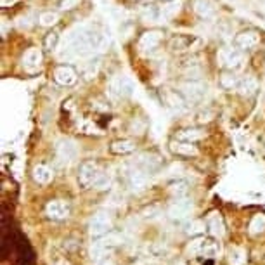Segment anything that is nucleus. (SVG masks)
Here are the masks:
<instances>
[{"label": "nucleus", "mask_w": 265, "mask_h": 265, "mask_svg": "<svg viewBox=\"0 0 265 265\" xmlns=\"http://www.w3.org/2000/svg\"><path fill=\"white\" fill-rule=\"evenodd\" d=\"M97 71H99V59H91L89 63L83 64V69H81V75H83L85 80H92L94 76L97 75Z\"/></svg>", "instance_id": "25"}, {"label": "nucleus", "mask_w": 265, "mask_h": 265, "mask_svg": "<svg viewBox=\"0 0 265 265\" xmlns=\"http://www.w3.org/2000/svg\"><path fill=\"white\" fill-rule=\"evenodd\" d=\"M203 229H205V226H203V222H199V220H194V222L189 224V227H187V232L189 234H199Z\"/></svg>", "instance_id": "37"}, {"label": "nucleus", "mask_w": 265, "mask_h": 265, "mask_svg": "<svg viewBox=\"0 0 265 265\" xmlns=\"http://www.w3.org/2000/svg\"><path fill=\"white\" fill-rule=\"evenodd\" d=\"M175 265H184V263H182V262H179V263H175Z\"/></svg>", "instance_id": "43"}, {"label": "nucleus", "mask_w": 265, "mask_h": 265, "mask_svg": "<svg viewBox=\"0 0 265 265\" xmlns=\"http://www.w3.org/2000/svg\"><path fill=\"white\" fill-rule=\"evenodd\" d=\"M193 9L201 19H210L215 14V2L213 0H194Z\"/></svg>", "instance_id": "17"}, {"label": "nucleus", "mask_w": 265, "mask_h": 265, "mask_svg": "<svg viewBox=\"0 0 265 265\" xmlns=\"http://www.w3.org/2000/svg\"><path fill=\"white\" fill-rule=\"evenodd\" d=\"M109 149L115 154H128L136 149V144H134L132 141H115Z\"/></svg>", "instance_id": "23"}, {"label": "nucleus", "mask_w": 265, "mask_h": 265, "mask_svg": "<svg viewBox=\"0 0 265 265\" xmlns=\"http://www.w3.org/2000/svg\"><path fill=\"white\" fill-rule=\"evenodd\" d=\"M46 211L51 218L54 220H63L69 215V206L66 201H61V199H54L46 206Z\"/></svg>", "instance_id": "14"}, {"label": "nucleus", "mask_w": 265, "mask_h": 265, "mask_svg": "<svg viewBox=\"0 0 265 265\" xmlns=\"http://www.w3.org/2000/svg\"><path fill=\"white\" fill-rule=\"evenodd\" d=\"M218 246L217 243L210 241V239H196L187 246V253L191 255H213L217 253Z\"/></svg>", "instance_id": "11"}, {"label": "nucleus", "mask_w": 265, "mask_h": 265, "mask_svg": "<svg viewBox=\"0 0 265 265\" xmlns=\"http://www.w3.org/2000/svg\"><path fill=\"white\" fill-rule=\"evenodd\" d=\"M181 94L189 103H198L206 96V83L201 80H187L181 83Z\"/></svg>", "instance_id": "4"}, {"label": "nucleus", "mask_w": 265, "mask_h": 265, "mask_svg": "<svg viewBox=\"0 0 265 265\" xmlns=\"http://www.w3.org/2000/svg\"><path fill=\"white\" fill-rule=\"evenodd\" d=\"M260 42V35L256 33L255 30H244L241 33L236 35L234 38V46L239 49V51H250L258 46Z\"/></svg>", "instance_id": "10"}, {"label": "nucleus", "mask_w": 265, "mask_h": 265, "mask_svg": "<svg viewBox=\"0 0 265 265\" xmlns=\"http://www.w3.org/2000/svg\"><path fill=\"white\" fill-rule=\"evenodd\" d=\"M244 260H246V253H244L243 250H239V248H234V250L231 251V255H229L231 265H243Z\"/></svg>", "instance_id": "30"}, {"label": "nucleus", "mask_w": 265, "mask_h": 265, "mask_svg": "<svg viewBox=\"0 0 265 265\" xmlns=\"http://www.w3.org/2000/svg\"><path fill=\"white\" fill-rule=\"evenodd\" d=\"M109 94L115 99H123V97H130L134 94V85L127 76H115L109 81Z\"/></svg>", "instance_id": "5"}, {"label": "nucleus", "mask_w": 265, "mask_h": 265, "mask_svg": "<svg viewBox=\"0 0 265 265\" xmlns=\"http://www.w3.org/2000/svg\"><path fill=\"white\" fill-rule=\"evenodd\" d=\"M265 231V215H255L250 224V232L251 234H260Z\"/></svg>", "instance_id": "28"}, {"label": "nucleus", "mask_w": 265, "mask_h": 265, "mask_svg": "<svg viewBox=\"0 0 265 265\" xmlns=\"http://www.w3.org/2000/svg\"><path fill=\"white\" fill-rule=\"evenodd\" d=\"M99 241L103 243L106 248H111V246H116V244H120V243H121V236L115 234V232H109L108 236H104V238H101Z\"/></svg>", "instance_id": "32"}, {"label": "nucleus", "mask_w": 265, "mask_h": 265, "mask_svg": "<svg viewBox=\"0 0 265 265\" xmlns=\"http://www.w3.org/2000/svg\"><path fill=\"white\" fill-rule=\"evenodd\" d=\"M106 251H108V248H106L104 244L101 243L99 239H97V241L91 246V256H92V260H94V262H97L101 256L106 255Z\"/></svg>", "instance_id": "29"}, {"label": "nucleus", "mask_w": 265, "mask_h": 265, "mask_svg": "<svg viewBox=\"0 0 265 265\" xmlns=\"http://www.w3.org/2000/svg\"><path fill=\"white\" fill-rule=\"evenodd\" d=\"M81 2V0H63L61 2V9L63 11H71V9H75L76 6Z\"/></svg>", "instance_id": "39"}, {"label": "nucleus", "mask_w": 265, "mask_h": 265, "mask_svg": "<svg viewBox=\"0 0 265 265\" xmlns=\"http://www.w3.org/2000/svg\"><path fill=\"white\" fill-rule=\"evenodd\" d=\"M262 9H263V12H265V2H263V6H262Z\"/></svg>", "instance_id": "42"}, {"label": "nucleus", "mask_w": 265, "mask_h": 265, "mask_svg": "<svg viewBox=\"0 0 265 265\" xmlns=\"http://www.w3.org/2000/svg\"><path fill=\"white\" fill-rule=\"evenodd\" d=\"M156 16H158V12H156V9H154L153 6H149L148 9L142 12V18H144L146 21H154V19H156Z\"/></svg>", "instance_id": "38"}, {"label": "nucleus", "mask_w": 265, "mask_h": 265, "mask_svg": "<svg viewBox=\"0 0 265 265\" xmlns=\"http://www.w3.org/2000/svg\"><path fill=\"white\" fill-rule=\"evenodd\" d=\"M130 130H132V134L141 136V134H144V130H146V123L142 120H139V118H136V120L132 121V125H130Z\"/></svg>", "instance_id": "35"}, {"label": "nucleus", "mask_w": 265, "mask_h": 265, "mask_svg": "<svg viewBox=\"0 0 265 265\" xmlns=\"http://www.w3.org/2000/svg\"><path fill=\"white\" fill-rule=\"evenodd\" d=\"M205 137V134L198 128H186L179 134V141H187V142H196V141H201Z\"/></svg>", "instance_id": "24"}, {"label": "nucleus", "mask_w": 265, "mask_h": 265, "mask_svg": "<svg viewBox=\"0 0 265 265\" xmlns=\"http://www.w3.org/2000/svg\"><path fill=\"white\" fill-rule=\"evenodd\" d=\"M33 179L38 184H49L52 181V170L46 165H36L33 168Z\"/></svg>", "instance_id": "21"}, {"label": "nucleus", "mask_w": 265, "mask_h": 265, "mask_svg": "<svg viewBox=\"0 0 265 265\" xmlns=\"http://www.w3.org/2000/svg\"><path fill=\"white\" fill-rule=\"evenodd\" d=\"M54 80L56 83L63 85V87H69V85L76 83L78 80V73L75 71L73 66H68V64H61L54 69Z\"/></svg>", "instance_id": "8"}, {"label": "nucleus", "mask_w": 265, "mask_h": 265, "mask_svg": "<svg viewBox=\"0 0 265 265\" xmlns=\"http://www.w3.org/2000/svg\"><path fill=\"white\" fill-rule=\"evenodd\" d=\"M238 91H239V94H241L243 97L255 96L256 91H258V80H256L255 76H251V75L244 76L243 80H239Z\"/></svg>", "instance_id": "18"}, {"label": "nucleus", "mask_w": 265, "mask_h": 265, "mask_svg": "<svg viewBox=\"0 0 265 265\" xmlns=\"http://www.w3.org/2000/svg\"><path fill=\"white\" fill-rule=\"evenodd\" d=\"M193 211V201L191 199H177L172 206L168 208V215L173 220H182Z\"/></svg>", "instance_id": "12"}, {"label": "nucleus", "mask_w": 265, "mask_h": 265, "mask_svg": "<svg viewBox=\"0 0 265 265\" xmlns=\"http://www.w3.org/2000/svg\"><path fill=\"white\" fill-rule=\"evenodd\" d=\"M104 173L106 172H103L96 163H92V161L83 163L80 168V175H78L80 184L83 187H97V184L101 182V179L104 177Z\"/></svg>", "instance_id": "2"}, {"label": "nucleus", "mask_w": 265, "mask_h": 265, "mask_svg": "<svg viewBox=\"0 0 265 265\" xmlns=\"http://www.w3.org/2000/svg\"><path fill=\"white\" fill-rule=\"evenodd\" d=\"M179 11H181V0H177V2H172V4H168L166 7H163L161 14L165 16L166 19H172Z\"/></svg>", "instance_id": "31"}, {"label": "nucleus", "mask_w": 265, "mask_h": 265, "mask_svg": "<svg viewBox=\"0 0 265 265\" xmlns=\"http://www.w3.org/2000/svg\"><path fill=\"white\" fill-rule=\"evenodd\" d=\"M186 97L182 94H177V92H172V91H166L165 92V103L173 109H184L186 108Z\"/></svg>", "instance_id": "19"}, {"label": "nucleus", "mask_w": 265, "mask_h": 265, "mask_svg": "<svg viewBox=\"0 0 265 265\" xmlns=\"http://www.w3.org/2000/svg\"><path fill=\"white\" fill-rule=\"evenodd\" d=\"M59 265H64V263H59Z\"/></svg>", "instance_id": "44"}, {"label": "nucleus", "mask_w": 265, "mask_h": 265, "mask_svg": "<svg viewBox=\"0 0 265 265\" xmlns=\"http://www.w3.org/2000/svg\"><path fill=\"white\" fill-rule=\"evenodd\" d=\"M108 46V40L104 35L96 31L91 26H76L68 33L66 40H64V54L73 56V58H89L92 56L97 49L104 51Z\"/></svg>", "instance_id": "1"}, {"label": "nucleus", "mask_w": 265, "mask_h": 265, "mask_svg": "<svg viewBox=\"0 0 265 265\" xmlns=\"http://www.w3.org/2000/svg\"><path fill=\"white\" fill-rule=\"evenodd\" d=\"M128 182L134 191H142L148 184V177H146V173L142 170H134V172H130Z\"/></svg>", "instance_id": "20"}, {"label": "nucleus", "mask_w": 265, "mask_h": 265, "mask_svg": "<svg viewBox=\"0 0 265 265\" xmlns=\"http://www.w3.org/2000/svg\"><path fill=\"white\" fill-rule=\"evenodd\" d=\"M238 85H239V80L232 71H226L220 75V87L222 89H226V91H234Z\"/></svg>", "instance_id": "22"}, {"label": "nucleus", "mask_w": 265, "mask_h": 265, "mask_svg": "<svg viewBox=\"0 0 265 265\" xmlns=\"http://www.w3.org/2000/svg\"><path fill=\"white\" fill-rule=\"evenodd\" d=\"M109 227H111V217H109L108 213H104V211H99V213H96L91 218V222H89V229H91V234L96 236V238H97V236H103L104 232H108Z\"/></svg>", "instance_id": "9"}, {"label": "nucleus", "mask_w": 265, "mask_h": 265, "mask_svg": "<svg viewBox=\"0 0 265 265\" xmlns=\"http://www.w3.org/2000/svg\"><path fill=\"white\" fill-rule=\"evenodd\" d=\"M210 231H211V234L217 236V238H222V236L226 234V231H224L222 218H220L218 215H213V217H210Z\"/></svg>", "instance_id": "27"}, {"label": "nucleus", "mask_w": 265, "mask_h": 265, "mask_svg": "<svg viewBox=\"0 0 265 265\" xmlns=\"http://www.w3.org/2000/svg\"><path fill=\"white\" fill-rule=\"evenodd\" d=\"M103 265H115V262H113V260H106Z\"/></svg>", "instance_id": "41"}, {"label": "nucleus", "mask_w": 265, "mask_h": 265, "mask_svg": "<svg viewBox=\"0 0 265 265\" xmlns=\"http://www.w3.org/2000/svg\"><path fill=\"white\" fill-rule=\"evenodd\" d=\"M184 75L187 80H199L201 78V68H189V69H186Z\"/></svg>", "instance_id": "36"}, {"label": "nucleus", "mask_w": 265, "mask_h": 265, "mask_svg": "<svg viewBox=\"0 0 265 265\" xmlns=\"http://www.w3.org/2000/svg\"><path fill=\"white\" fill-rule=\"evenodd\" d=\"M211 118H213V113L211 111H201V113H198V116H196V120L199 121V123H208V121L211 120Z\"/></svg>", "instance_id": "40"}, {"label": "nucleus", "mask_w": 265, "mask_h": 265, "mask_svg": "<svg viewBox=\"0 0 265 265\" xmlns=\"http://www.w3.org/2000/svg\"><path fill=\"white\" fill-rule=\"evenodd\" d=\"M23 66L28 69V71H33L42 64V52H40V49L36 47H30L26 52L23 54Z\"/></svg>", "instance_id": "15"}, {"label": "nucleus", "mask_w": 265, "mask_h": 265, "mask_svg": "<svg viewBox=\"0 0 265 265\" xmlns=\"http://www.w3.org/2000/svg\"><path fill=\"white\" fill-rule=\"evenodd\" d=\"M170 193L173 194V196H182V194L187 193V184L186 182H175V184L170 187Z\"/></svg>", "instance_id": "34"}, {"label": "nucleus", "mask_w": 265, "mask_h": 265, "mask_svg": "<svg viewBox=\"0 0 265 265\" xmlns=\"http://www.w3.org/2000/svg\"><path fill=\"white\" fill-rule=\"evenodd\" d=\"M217 63L218 66L226 68V69H236L243 64V52L239 49H232V47H224L217 52Z\"/></svg>", "instance_id": "3"}, {"label": "nucleus", "mask_w": 265, "mask_h": 265, "mask_svg": "<svg viewBox=\"0 0 265 265\" xmlns=\"http://www.w3.org/2000/svg\"><path fill=\"white\" fill-rule=\"evenodd\" d=\"M194 46H199V38L193 35H175L170 40V49L172 51H191Z\"/></svg>", "instance_id": "13"}, {"label": "nucleus", "mask_w": 265, "mask_h": 265, "mask_svg": "<svg viewBox=\"0 0 265 265\" xmlns=\"http://www.w3.org/2000/svg\"><path fill=\"white\" fill-rule=\"evenodd\" d=\"M58 21H59L58 12L47 11V12H42V14L38 16V23L42 24V26H46V28L54 26V24H58Z\"/></svg>", "instance_id": "26"}, {"label": "nucleus", "mask_w": 265, "mask_h": 265, "mask_svg": "<svg viewBox=\"0 0 265 265\" xmlns=\"http://www.w3.org/2000/svg\"><path fill=\"white\" fill-rule=\"evenodd\" d=\"M56 153H58V160L63 163V165H68L78 156V148L73 141L69 139H63V141L58 142L56 146Z\"/></svg>", "instance_id": "7"}, {"label": "nucleus", "mask_w": 265, "mask_h": 265, "mask_svg": "<svg viewBox=\"0 0 265 265\" xmlns=\"http://www.w3.org/2000/svg\"><path fill=\"white\" fill-rule=\"evenodd\" d=\"M58 43H59V33H56V31L49 33L46 36V40H43V47H46L47 51H54V49L58 47Z\"/></svg>", "instance_id": "33"}, {"label": "nucleus", "mask_w": 265, "mask_h": 265, "mask_svg": "<svg viewBox=\"0 0 265 265\" xmlns=\"http://www.w3.org/2000/svg\"><path fill=\"white\" fill-rule=\"evenodd\" d=\"M163 31L161 30H148L141 35L139 38V51L141 52H153L154 49L161 43L163 40Z\"/></svg>", "instance_id": "6"}, {"label": "nucleus", "mask_w": 265, "mask_h": 265, "mask_svg": "<svg viewBox=\"0 0 265 265\" xmlns=\"http://www.w3.org/2000/svg\"><path fill=\"white\" fill-rule=\"evenodd\" d=\"M170 151L177 156H196L198 148L194 146V142H187V141H173L170 144Z\"/></svg>", "instance_id": "16"}]
</instances>
